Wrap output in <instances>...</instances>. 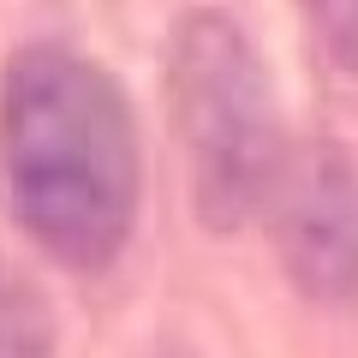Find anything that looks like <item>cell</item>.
Returning a JSON list of instances; mask_svg holds the SVG:
<instances>
[{
  "label": "cell",
  "instance_id": "obj_1",
  "mask_svg": "<svg viewBox=\"0 0 358 358\" xmlns=\"http://www.w3.org/2000/svg\"><path fill=\"white\" fill-rule=\"evenodd\" d=\"M0 192L66 268H102L143 197L138 126L120 84L72 48H24L0 78Z\"/></svg>",
  "mask_w": 358,
  "mask_h": 358
},
{
  "label": "cell",
  "instance_id": "obj_2",
  "mask_svg": "<svg viewBox=\"0 0 358 358\" xmlns=\"http://www.w3.org/2000/svg\"><path fill=\"white\" fill-rule=\"evenodd\" d=\"M167 102L192 173V209L203 227L233 233L268 209L287 167L281 114L263 54L215 6H197L167 36Z\"/></svg>",
  "mask_w": 358,
  "mask_h": 358
},
{
  "label": "cell",
  "instance_id": "obj_3",
  "mask_svg": "<svg viewBox=\"0 0 358 358\" xmlns=\"http://www.w3.org/2000/svg\"><path fill=\"white\" fill-rule=\"evenodd\" d=\"M268 233L287 281L317 305H358V167L334 143L287 155L268 192Z\"/></svg>",
  "mask_w": 358,
  "mask_h": 358
},
{
  "label": "cell",
  "instance_id": "obj_4",
  "mask_svg": "<svg viewBox=\"0 0 358 358\" xmlns=\"http://www.w3.org/2000/svg\"><path fill=\"white\" fill-rule=\"evenodd\" d=\"M0 358H54L48 305L6 257H0Z\"/></svg>",
  "mask_w": 358,
  "mask_h": 358
},
{
  "label": "cell",
  "instance_id": "obj_5",
  "mask_svg": "<svg viewBox=\"0 0 358 358\" xmlns=\"http://www.w3.org/2000/svg\"><path fill=\"white\" fill-rule=\"evenodd\" d=\"M305 18L334 72L358 78V0H305Z\"/></svg>",
  "mask_w": 358,
  "mask_h": 358
}]
</instances>
